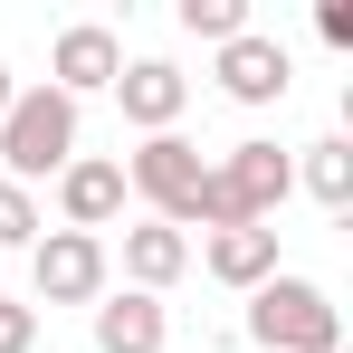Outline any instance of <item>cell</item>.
Wrapping results in <instances>:
<instances>
[{
  "label": "cell",
  "instance_id": "1",
  "mask_svg": "<svg viewBox=\"0 0 353 353\" xmlns=\"http://www.w3.org/2000/svg\"><path fill=\"white\" fill-rule=\"evenodd\" d=\"M77 163V105H67L58 86H19L10 96V115H0V181H48Z\"/></svg>",
  "mask_w": 353,
  "mask_h": 353
},
{
  "label": "cell",
  "instance_id": "2",
  "mask_svg": "<svg viewBox=\"0 0 353 353\" xmlns=\"http://www.w3.org/2000/svg\"><path fill=\"white\" fill-rule=\"evenodd\" d=\"M248 344L258 353H344V315L315 277H268V287H248Z\"/></svg>",
  "mask_w": 353,
  "mask_h": 353
},
{
  "label": "cell",
  "instance_id": "3",
  "mask_svg": "<svg viewBox=\"0 0 353 353\" xmlns=\"http://www.w3.org/2000/svg\"><path fill=\"white\" fill-rule=\"evenodd\" d=\"M201 181H210V163H201V143H181V134H143V143H134V163H124V191H143L163 230H191Z\"/></svg>",
  "mask_w": 353,
  "mask_h": 353
},
{
  "label": "cell",
  "instance_id": "4",
  "mask_svg": "<svg viewBox=\"0 0 353 353\" xmlns=\"http://www.w3.org/2000/svg\"><path fill=\"white\" fill-rule=\"evenodd\" d=\"M29 287H39V305H96V296H105V239L48 230L29 248Z\"/></svg>",
  "mask_w": 353,
  "mask_h": 353
},
{
  "label": "cell",
  "instance_id": "5",
  "mask_svg": "<svg viewBox=\"0 0 353 353\" xmlns=\"http://www.w3.org/2000/svg\"><path fill=\"white\" fill-rule=\"evenodd\" d=\"M115 77H124V39L105 29V19H77V29H58V48H48V86H58L67 105L105 96Z\"/></svg>",
  "mask_w": 353,
  "mask_h": 353
},
{
  "label": "cell",
  "instance_id": "6",
  "mask_svg": "<svg viewBox=\"0 0 353 353\" xmlns=\"http://www.w3.org/2000/svg\"><path fill=\"white\" fill-rule=\"evenodd\" d=\"M210 77H220V96H230V105H277V96L296 86L287 48H277V39H258V29H239L230 48H220V67H210Z\"/></svg>",
  "mask_w": 353,
  "mask_h": 353
},
{
  "label": "cell",
  "instance_id": "7",
  "mask_svg": "<svg viewBox=\"0 0 353 353\" xmlns=\"http://www.w3.org/2000/svg\"><path fill=\"white\" fill-rule=\"evenodd\" d=\"M105 96L124 105V124H143V134H172V124H181V105H191V77H181L172 58H134L115 86H105Z\"/></svg>",
  "mask_w": 353,
  "mask_h": 353
},
{
  "label": "cell",
  "instance_id": "8",
  "mask_svg": "<svg viewBox=\"0 0 353 353\" xmlns=\"http://www.w3.org/2000/svg\"><path fill=\"white\" fill-rule=\"evenodd\" d=\"M58 210H67V230H86V239H96V230L124 210V163H105V153H77V163L58 172Z\"/></svg>",
  "mask_w": 353,
  "mask_h": 353
},
{
  "label": "cell",
  "instance_id": "9",
  "mask_svg": "<svg viewBox=\"0 0 353 353\" xmlns=\"http://www.w3.org/2000/svg\"><path fill=\"white\" fill-rule=\"evenodd\" d=\"M163 334H172L163 296H96V353H163Z\"/></svg>",
  "mask_w": 353,
  "mask_h": 353
},
{
  "label": "cell",
  "instance_id": "10",
  "mask_svg": "<svg viewBox=\"0 0 353 353\" xmlns=\"http://www.w3.org/2000/svg\"><path fill=\"white\" fill-rule=\"evenodd\" d=\"M201 268L220 277V287H268L277 277V230H210V248H201Z\"/></svg>",
  "mask_w": 353,
  "mask_h": 353
},
{
  "label": "cell",
  "instance_id": "11",
  "mask_svg": "<svg viewBox=\"0 0 353 353\" xmlns=\"http://www.w3.org/2000/svg\"><path fill=\"white\" fill-rule=\"evenodd\" d=\"M191 268V239L163 230V220H143V230H124V277H134V296H163Z\"/></svg>",
  "mask_w": 353,
  "mask_h": 353
},
{
  "label": "cell",
  "instance_id": "12",
  "mask_svg": "<svg viewBox=\"0 0 353 353\" xmlns=\"http://www.w3.org/2000/svg\"><path fill=\"white\" fill-rule=\"evenodd\" d=\"M296 181L325 201V210H344L353 201V143L344 134H325V143H305V163H296Z\"/></svg>",
  "mask_w": 353,
  "mask_h": 353
},
{
  "label": "cell",
  "instance_id": "13",
  "mask_svg": "<svg viewBox=\"0 0 353 353\" xmlns=\"http://www.w3.org/2000/svg\"><path fill=\"white\" fill-rule=\"evenodd\" d=\"M181 29L210 39V48H230L239 29H248V0H181Z\"/></svg>",
  "mask_w": 353,
  "mask_h": 353
},
{
  "label": "cell",
  "instance_id": "14",
  "mask_svg": "<svg viewBox=\"0 0 353 353\" xmlns=\"http://www.w3.org/2000/svg\"><path fill=\"white\" fill-rule=\"evenodd\" d=\"M48 220H39V201L19 191V181H0V248H39Z\"/></svg>",
  "mask_w": 353,
  "mask_h": 353
},
{
  "label": "cell",
  "instance_id": "15",
  "mask_svg": "<svg viewBox=\"0 0 353 353\" xmlns=\"http://www.w3.org/2000/svg\"><path fill=\"white\" fill-rule=\"evenodd\" d=\"M0 353H39V305H10L0 296Z\"/></svg>",
  "mask_w": 353,
  "mask_h": 353
},
{
  "label": "cell",
  "instance_id": "16",
  "mask_svg": "<svg viewBox=\"0 0 353 353\" xmlns=\"http://www.w3.org/2000/svg\"><path fill=\"white\" fill-rule=\"evenodd\" d=\"M315 29H325V48H353V0H325Z\"/></svg>",
  "mask_w": 353,
  "mask_h": 353
},
{
  "label": "cell",
  "instance_id": "17",
  "mask_svg": "<svg viewBox=\"0 0 353 353\" xmlns=\"http://www.w3.org/2000/svg\"><path fill=\"white\" fill-rule=\"evenodd\" d=\"M10 96H19V77H10V58H0V115H10Z\"/></svg>",
  "mask_w": 353,
  "mask_h": 353
}]
</instances>
